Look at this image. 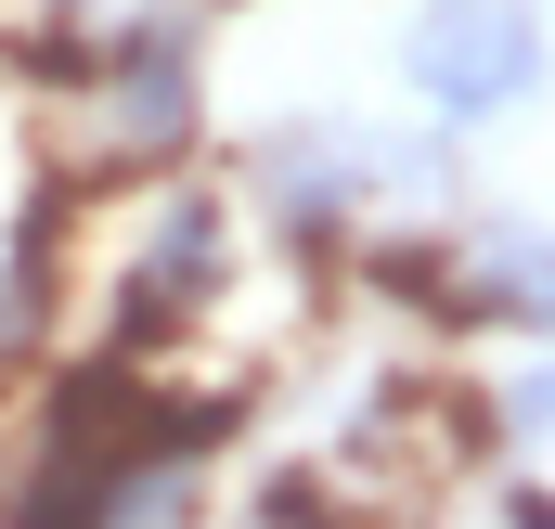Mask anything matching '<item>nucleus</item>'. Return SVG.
<instances>
[{
	"label": "nucleus",
	"mask_w": 555,
	"mask_h": 529,
	"mask_svg": "<svg viewBox=\"0 0 555 529\" xmlns=\"http://www.w3.org/2000/svg\"><path fill=\"white\" fill-rule=\"evenodd\" d=\"M220 259H233V207H220V194H168V207H155V246H142L130 284H117V349L181 336L194 297L220 284Z\"/></svg>",
	"instance_id": "f03ea898"
},
{
	"label": "nucleus",
	"mask_w": 555,
	"mask_h": 529,
	"mask_svg": "<svg viewBox=\"0 0 555 529\" xmlns=\"http://www.w3.org/2000/svg\"><path fill=\"white\" fill-rule=\"evenodd\" d=\"M452 323L555 336V233L543 220H478V233L452 246Z\"/></svg>",
	"instance_id": "7ed1b4c3"
},
{
	"label": "nucleus",
	"mask_w": 555,
	"mask_h": 529,
	"mask_svg": "<svg viewBox=\"0 0 555 529\" xmlns=\"http://www.w3.org/2000/svg\"><path fill=\"white\" fill-rule=\"evenodd\" d=\"M401 78L439 117H504L543 91V13L530 0H426L401 26Z\"/></svg>",
	"instance_id": "f257e3e1"
}]
</instances>
